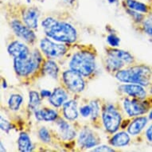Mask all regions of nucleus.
I'll return each instance as SVG.
<instances>
[{
	"instance_id": "1",
	"label": "nucleus",
	"mask_w": 152,
	"mask_h": 152,
	"mask_svg": "<svg viewBox=\"0 0 152 152\" xmlns=\"http://www.w3.org/2000/svg\"><path fill=\"white\" fill-rule=\"evenodd\" d=\"M42 24L45 34L54 40L69 43L77 40V30L69 23L58 22L53 18H47Z\"/></svg>"
},
{
	"instance_id": "2",
	"label": "nucleus",
	"mask_w": 152,
	"mask_h": 152,
	"mask_svg": "<svg viewBox=\"0 0 152 152\" xmlns=\"http://www.w3.org/2000/svg\"><path fill=\"white\" fill-rule=\"evenodd\" d=\"M151 76L152 71L148 66L139 65L128 69L119 71L116 74V77L122 82L139 84L144 86L149 85Z\"/></svg>"
},
{
	"instance_id": "3",
	"label": "nucleus",
	"mask_w": 152,
	"mask_h": 152,
	"mask_svg": "<svg viewBox=\"0 0 152 152\" xmlns=\"http://www.w3.org/2000/svg\"><path fill=\"white\" fill-rule=\"evenodd\" d=\"M41 61L39 53H29L28 54L15 58L14 66L18 74L20 76H27L32 73L38 67Z\"/></svg>"
},
{
	"instance_id": "4",
	"label": "nucleus",
	"mask_w": 152,
	"mask_h": 152,
	"mask_svg": "<svg viewBox=\"0 0 152 152\" xmlns=\"http://www.w3.org/2000/svg\"><path fill=\"white\" fill-rule=\"evenodd\" d=\"M94 56L88 52H79L75 53L70 61L71 69L77 71L83 76H89L94 71Z\"/></svg>"
},
{
	"instance_id": "5",
	"label": "nucleus",
	"mask_w": 152,
	"mask_h": 152,
	"mask_svg": "<svg viewBox=\"0 0 152 152\" xmlns=\"http://www.w3.org/2000/svg\"><path fill=\"white\" fill-rule=\"evenodd\" d=\"M133 61L132 55L126 51L120 50H110L106 58V65L110 71L120 70L126 64Z\"/></svg>"
},
{
	"instance_id": "6",
	"label": "nucleus",
	"mask_w": 152,
	"mask_h": 152,
	"mask_svg": "<svg viewBox=\"0 0 152 152\" xmlns=\"http://www.w3.org/2000/svg\"><path fill=\"white\" fill-rule=\"evenodd\" d=\"M103 121L106 130L113 133L120 127L121 116L112 105H107L103 112Z\"/></svg>"
},
{
	"instance_id": "7",
	"label": "nucleus",
	"mask_w": 152,
	"mask_h": 152,
	"mask_svg": "<svg viewBox=\"0 0 152 152\" xmlns=\"http://www.w3.org/2000/svg\"><path fill=\"white\" fill-rule=\"evenodd\" d=\"M63 80L66 87L72 92H80L85 88V81L81 74L74 70H68L63 73Z\"/></svg>"
},
{
	"instance_id": "8",
	"label": "nucleus",
	"mask_w": 152,
	"mask_h": 152,
	"mask_svg": "<svg viewBox=\"0 0 152 152\" xmlns=\"http://www.w3.org/2000/svg\"><path fill=\"white\" fill-rule=\"evenodd\" d=\"M140 100V99H139ZM136 99H126L124 102L125 111L130 116H136L144 114L149 110V104Z\"/></svg>"
},
{
	"instance_id": "9",
	"label": "nucleus",
	"mask_w": 152,
	"mask_h": 152,
	"mask_svg": "<svg viewBox=\"0 0 152 152\" xmlns=\"http://www.w3.org/2000/svg\"><path fill=\"white\" fill-rule=\"evenodd\" d=\"M40 45L43 53L50 58H58L65 54L66 52L65 45L53 42L48 38H44L41 41Z\"/></svg>"
},
{
	"instance_id": "10",
	"label": "nucleus",
	"mask_w": 152,
	"mask_h": 152,
	"mask_svg": "<svg viewBox=\"0 0 152 152\" xmlns=\"http://www.w3.org/2000/svg\"><path fill=\"white\" fill-rule=\"evenodd\" d=\"M11 27L15 33L23 39L29 43H32L35 41L36 36L30 27L25 26L18 20H14L11 23Z\"/></svg>"
},
{
	"instance_id": "11",
	"label": "nucleus",
	"mask_w": 152,
	"mask_h": 152,
	"mask_svg": "<svg viewBox=\"0 0 152 152\" xmlns=\"http://www.w3.org/2000/svg\"><path fill=\"white\" fill-rule=\"evenodd\" d=\"M120 90L122 92H125L126 94L129 95L131 96L136 99H140V100H142L146 97L147 93L146 91L142 87V85H121L120 87Z\"/></svg>"
},
{
	"instance_id": "12",
	"label": "nucleus",
	"mask_w": 152,
	"mask_h": 152,
	"mask_svg": "<svg viewBox=\"0 0 152 152\" xmlns=\"http://www.w3.org/2000/svg\"><path fill=\"white\" fill-rule=\"evenodd\" d=\"M99 140L94 133L90 130H84L80 132L79 136V143L85 148H91L96 146Z\"/></svg>"
},
{
	"instance_id": "13",
	"label": "nucleus",
	"mask_w": 152,
	"mask_h": 152,
	"mask_svg": "<svg viewBox=\"0 0 152 152\" xmlns=\"http://www.w3.org/2000/svg\"><path fill=\"white\" fill-rule=\"evenodd\" d=\"M39 17V13L36 8L30 7L24 10L23 18L24 23L30 29H35L37 27V20Z\"/></svg>"
},
{
	"instance_id": "14",
	"label": "nucleus",
	"mask_w": 152,
	"mask_h": 152,
	"mask_svg": "<svg viewBox=\"0 0 152 152\" xmlns=\"http://www.w3.org/2000/svg\"><path fill=\"white\" fill-rule=\"evenodd\" d=\"M8 52L14 58L24 56L30 53L29 49L24 44L19 42H14L11 43L8 47Z\"/></svg>"
},
{
	"instance_id": "15",
	"label": "nucleus",
	"mask_w": 152,
	"mask_h": 152,
	"mask_svg": "<svg viewBox=\"0 0 152 152\" xmlns=\"http://www.w3.org/2000/svg\"><path fill=\"white\" fill-rule=\"evenodd\" d=\"M58 126L59 134L63 140H70L75 137L76 132L73 131L72 127H70V125L68 123L61 120L58 123Z\"/></svg>"
},
{
	"instance_id": "16",
	"label": "nucleus",
	"mask_w": 152,
	"mask_h": 152,
	"mask_svg": "<svg viewBox=\"0 0 152 152\" xmlns=\"http://www.w3.org/2000/svg\"><path fill=\"white\" fill-rule=\"evenodd\" d=\"M67 100V94L62 88H56L53 91L50 97V101L51 104L54 107H60Z\"/></svg>"
},
{
	"instance_id": "17",
	"label": "nucleus",
	"mask_w": 152,
	"mask_h": 152,
	"mask_svg": "<svg viewBox=\"0 0 152 152\" xmlns=\"http://www.w3.org/2000/svg\"><path fill=\"white\" fill-rule=\"evenodd\" d=\"M63 113L66 119L69 120H73L78 116L77 102L74 100H69L64 104Z\"/></svg>"
},
{
	"instance_id": "18",
	"label": "nucleus",
	"mask_w": 152,
	"mask_h": 152,
	"mask_svg": "<svg viewBox=\"0 0 152 152\" xmlns=\"http://www.w3.org/2000/svg\"><path fill=\"white\" fill-rule=\"evenodd\" d=\"M147 124V118L139 117L135 119L128 127V132L131 135H138L141 132Z\"/></svg>"
},
{
	"instance_id": "19",
	"label": "nucleus",
	"mask_w": 152,
	"mask_h": 152,
	"mask_svg": "<svg viewBox=\"0 0 152 152\" xmlns=\"http://www.w3.org/2000/svg\"><path fill=\"white\" fill-rule=\"evenodd\" d=\"M58 113L54 110L45 108L42 110H37L35 112V117L37 120H45V121H53L56 120Z\"/></svg>"
},
{
	"instance_id": "20",
	"label": "nucleus",
	"mask_w": 152,
	"mask_h": 152,
	"mask_svg": "<svg viewBox=\"0 0 152 152\" xmlns=\"http://www.w3.org/2000/svg\"><path fill=\"white\" fill-rule=\"evenodd\" d=\"M18 148L21 151L28 152L33 150V144L30 137L26 133H21L18 140Z\"/></svg>"
},
{
	"instance_id": "21",
	"label": "nucleus",
	"mask_w": 152,
	"mask_h": 152,
	"mask_svg": "<svg viewBox=\"0 0 152 152\" xmlns=\"http://www.w3.org/2000/svg\"><path fill=\"white\" fill-rule=\"evenodd\" d=\"M129 141V135L126 132H120L112 137L111 143L115 147H124L128 144Z\"/></svg>"
},
{
	"instance_id": "22",
	"label": "nucleus",
	"mask_w": 152,
	"mask_h": 152,
	"mask_svg": "<svg viewBox=\"0 0 152 152\" xmlns=\"http://www.w3.org/2000/svg\"><path fill=\"white\" fill-rule=\"evenodd\" d=\"M43 71H44V72L46 75L56 79V78L58 77L59 69H58V65H57V64L54 61H47L45 63L44 66H43Z\"/></svg>"
},
{
	"instance_id": "23",
	"label": "nucleus",
	"mask_w": 152,
	"mask_h": 152,
	"mask_svg": "<svg viewBox=\"0 0 152 152\" xmlns=\"http://www.w3.org/2000/svg\"><path fill=\"white\" fill-rule=\"evenodd\" d=\"M126 3L130 10L142 13H147L148 11V7L145 3H142L136 0H126Z\"/></svg>"
},
{
	"instance_id": "24",
	"label": "nucleus",
	"mask_w": 152,
	"mask_h": 152,
	"mask_svg": "<svg viewBox=\"0 0 152 152\" xmlns=\"http://www.w3.org/2000/svg\"><path fill=\"white\" fill-rule=\"evenodd\" d=\"M22 102H23V97L20 95L14 94L10 97L8 104H9V107L10 109L13 111H17L20 107Z\"/></svg>"
},
{
	"instance_id": "25",
	"label": "nucleus",
	"mask_w": 152,
	"mask_h": 152,
	"mask_svg": "<svg viewBox=\"0 0 152 152\" xmlns=\"http://www.w3.org/2000/svg\"><path fill=\"white\" fill-rule=\"evenodd\" d=\"M40 97H39V95L38 93L36 92H30V103H29V105H30V108L32 109H36L39 104H40Z\"/></svg>"
},
{
	"instance_id": "26",
	"label": "nucleus",
	"mask_w": 152,
	"mask_h": 152,
	"mask_svg": "<svg viewBox=\"0 0 152 152\" xmlns=\"http://www.w3.org/2000/svg\"><path fill=\"white\" fill-rule=\"evenodd\" d=\"M143 30L147 34L152 37V17L147 18L143 22Z\"/></svg>"
},
{
	"instance_id": "27",
	"label": "nucleus",
	"mask_w": 152,
	"mask_h": 152,
	"mask_svg": "<svg viewBox=\"0 0 152 152\" xmlns=\"http://www.w3.org/2000/svg\"><path fill=\"white\" fill-rule=\"evenodd\" d=\"M39 137L43 142H49L50 141V135L49 132L47 131L46 128L45 127H42L41 128L40 131H39Z\"/></svg>"
},
{
	"instance_id": "28",
	"label": "nucleus",
	"mask_w": 152,
	"mask_h": 152,
	"mask_svg": "<svg viewBox=\"0 0 152 152\" xmlns=\"http://www.w3.org/2000/svg\"><path fill=\"white\" fill-rule=\"evenodd\" d=\"M91 108H92V119H96L98 116L99 114V106H98L97 103L96 102H92L91 103Z\"/></svg>"
},
{
	"instance_id": "29",
	"label": "nucleus",
	"mask_w": 152,
	"mask_h": 152,
	"mask_svg": "<svg viewBox=\"0 0 152 152\" xmlns=\"http://www.w3.org/2000/svg\"><path fill=\"white\" fill-rule=\"evenodd\" d=\"M107 42L112 46H118L120 44V39L115 35L111 34L107 37Z\"/></svg>"
},
{
	"instance_id": "30",
	"label": "nucleus",
	"mask_w": 152,
	"mask_h": 152,
	"mask_svg": "<svg viewBox=\"0 0 152 152\" xmlns=\"http://www.w3.org/2000/svg\"><path fill=\"white\" fill-rule=\"evenodd\" d=\"M0 125H1V128L3 131L6 132H8L11 129V124L8 122L7 120H4L3 117H1V120H0Z\"/></svg>"
},
{
	"instance_id": "31",
	"label": "nucleus",
	"mask_w": 152,
	"mask_h": 152,
	"mask_svg": "<svg viewBox=\"0 0 152 152\" xmlns=\"http://www.w3.org/2000/svg\"><path fill=\"white\" fill-rule=\"evenodd\" d=\"M80 113H81V115L83 116H88L89 115H91V113H92V108H91V106L88 105V106H85V107H83L80 108Z\"/></svg>"
},
{
	"instance_id": "32",
	"label": "nucleus",
	"mask_w": 152,
	"mask_h": 152,
	"mask_svg": "<svg viewBox=\"0 0 152 152\" xmlns=\"http://www.w3.org/2000/svg\"><path fill=\"white\" fill-rule=\"evenodd\" d=\"M93 151H114V150L112 149V148H110L109 147H107V146H100V147H96V148H95L93 150Z\"/></svg>"
},
{
	"instance_id": "33",
	"label": "nucleus",
	"mask_w": 152,
	"mask_h": 152,
	"mask_svg": "<svg viewBox=\"0 0 152 152\" xmlns=\"http://www.w3.org/2000/svg\"><path fill=\"white\" fill-rule=\"evenodd\" d=\"M129 12L131 13V15L133 16V18H135V20L140 21V20H142V18H143V16H142L141 14H139V12H138V11H135V10H131Z\"/></svg>"
},
{
	"instance_id": "34",
	"label": "nucleus",
	"mask_w": 152,
	"mask_h": 152,
	"mask_svg": "<svg viewBox=\"0 0 152 152\" xmlns=\"http://www.w3.org/2000/svg\"><path fill=\"white\" fill-rule=\"evenodd\" d=\"M146 136L150 142H152V125H151L146 132Z\"/></svg>"
},
{
	"instance_id": "35",
	"label": "nucleus",
	"mask_w": 152,
	"mask_h": 152,
	"mask_svg": "<svg viewBox=\"0 0 152 152\" xmlns=\"http://www.w3.org/2000/svg\"><path fill=\"white\" fill-rule=\"evenodd\" d=\"M41 95H42V96H43V97H50L51 92L50 91H48V90H42V92H41Z\"/></svg>"
},
{
	"instance_id": "36",
	"label": "nucleus",
	"mask_w": 152,
	"mask_h": 152,
	"mask_svg": "<svg viewBox=\"0 0 152 152\" xmlns=\"http://www.w3.org/2000/svg\"><path fill=\"white\" fill-rule=\"evenodd\" d=\"M61 1L63 2V3H67V4H72V3H73L75 0H61Z\"/></svg>"
},
{
	"instance_id": "37",
	"label": "nucleus",
	"mask_w": 152,
	"mask_h": 152,
	"mask_svg": "<svg viewBox=\"0 0 152 152\" xmlns=\"http://www.w3.org/2000/svg\"><path fill=\"white\" fill-rule=\"evenodd\" d=\"M1 151H6V150L3 149V145L2 142H1Z\"/></svg>"
},
{
	"instance_id": "38",
	"label": "nucleus",
	"mask_w": 152,
	"mask_h": 152,
	"mask_svg": "<svg viewBox=\"0 0 152 152\" xmlns=\"http://www.w3.org/2000/svg\"><path fill=\"white\" fill-rule=\"evenodd\" d=\"M107 1H108L110 3H114L116 2V0H107Z\"/></svg>"
},
{
	"instance_id": "39",
	"label": "nucleus",
	"mask_w": 152,
	"mask_h": 152,
	"mask_svg": "<svg viewBox=\"0 0 152 152\" xmlns=\"http://www.w3.org/2000/svg\"><path fill=\"white\" fill-rule=\"evenodd\" d=\"M149 119H150V120H152V110H151V112H150V115H149Z\"/></svg>"
},
{
	"instance_id": "40",
	"label": "nucleus",
	"mask_w": 152,
	"mask_h": 152,
	"mask_svg": "<svg viewBox=\"0 0 152 152\" xmlns=\"http://www.w3.org/2000/svg\"><path fill=\"white\" fill-rule=\"evenodd\" d=\"M150 92H151V94H152V87L151 88V89H150Z\"/></svg>"
},
{
	"instance_id": "41",
	"label": "nucleus",
	"mask_w": 152,
	"mask_h": 152,
	"mask_svg": "<svg viewBox=\"0 0 152 152\" xmlns=\"http://www.w3.org/2000/svg\"><path fill=\"white\" fill-rule=\"evenodd\" d=\"M27 2H28V3H30V0H27Z\"/></svg>"
}]
</instances>
